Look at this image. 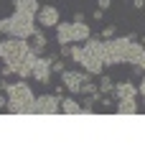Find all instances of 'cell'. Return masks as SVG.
<instances>
[{"label":"cell","mask_w":145,"mask_h":153,"mask_svg":"<svg viewBox=\"0 0 145 153\" xmlns=\"http://www.w3.org/2000/svg\"><path fill=\"white\" fill-rule=\"evenodd\" d=\"M102 51H104V66L132 64L135 74H143L145 71V46L138 44L135 36L102 38Z\"/></svg>","instance_id":"1"},{"label":"cell","mask_w":145,"mask_h":153,"mask_svg":"<svg viewBox=\"0 0 145 153\" xmlns=\"http://www.w3.org/2000/svg\"><path fill=\"white\" fill-rule=\"evenodd\" d=\"M69 56L89 74H102L104 69V51H102V38L89 36L84 46H69Z\"/></svg>","instance_id":"2"},{"label":"cell","mask_w":145,"mask_h":153,"mask_svg":"<svg viewBox=\"0 0 145 153\" xmlns=\"http://www.w3.org/2000/svg\"><path fill=\"white\" fill-rule=\"evenodd\" d=\"M0 89L8 92V112L10 115H33V105H36V97H33V89L26 84V79L21 82H5L0 79Z\"/></svg>","instance_id":"3"},{"label":"cell","mask_w":145,"mask_h":153,"mask_svg":"<svg viewBox=\"0 0 145 153\" xmlns=\"http://www.w3.org/2000/svg\"><path fill=\"white\" fill-rule=\"evenodd\" d=\"M31 54V44L28 38H13L8 36L5 41H0V59H3V74H16L21 69V64Z\"/></svg>","instance_id":"4"},{"label":"cell","mask_w":145,"mask_h":153,"mask_svg":"<svg viewBox=\"0 0 145 153\" xmlns=\"http://www.w3.org/2000/svg\"><path fill=\"white\" fill-rule=\"evenodd\" d=\"M0 26H3V33L13 38H31L33 31H36V13L28 10H13V16L0 18Z\"/></svg>","instance_id":"5"},{"label":"cell","mask_w":145,"mask_h":153,"mask_svg":"<svg viewBox=\"0 0 145 153\" xmlns=\"http://www.w3.org/2000/svg\"><path fill=\"white\" fill-rule=\"evenodd\" d=\"M56 41L59 46H69V44H84L92 36V28L84 21H71V23H56Z\"/></svg>","instance_id":"6"},{"label":"cell","mask_w":145,"mask_h":153,"mask_svg":"<svg viewBox=\"0 0 145 153\" xmlns=\"http://www.w3.org/2000/svg\"><path fill=\"white\" fill-rule=\"evenodd\" d=\"M89 71H84V69H79V71H74V69H64L61 71V82H64V87L69 89L71 94H81V87H84L87 82H89Z\"/></svg>","instance_id":"7"},{"label":"cell","mask_w":145,"mask_h":153,"mask_svg":"<svg viewBox=\"0 0 145 153\" xmlns=\"http://www.w3.org/2000/svg\"><path fill=\"white\" fill-rule=\"evenodd\" d=\"M61 107V94H41L36 97L33 115H56Z\"/></svg>","instance_id":"8"},{"label":"cell","mask_w":145,"mask_h":153,"mask_svg":"<svg viewBox=\"0 0 145 153\" xmlns=\"http://www.w3.org/2000/svg\"><path fill=\"white\" fill-rule=\"evenodd\" d=\"M54 59H59V56H38L36 59V66H33V79H36V82H41V84H48L51 82V74H54V71H51V64H54Z\"/></svg>","instance_id":"9"},{"label":"cell","mask_w":145,"mask_h":153,"mask_svg":"<svg viewBox=\"0 0 145 153\" xmlns=\"http://www.w3.org/2000/svg\"><path fill=\"white\" fill-rule=\"evenodd\" d=\"M59 21H61V16H59V8H56V5H41V8H38V13H36V26L48 28V26H56Z\"/></svg>","instance_id":"10"},{"label":"cell","mask_w":145,"mask_h":153,"mask_svg":"<svg viewBox=\"0 0 145 153\" xmlns=\"http://www.w3.org/2000/svg\"><path fill=\"white\" fill-rule=\"evenodd\" d=\"M112 92H115V97L117 100H125V97H138V87H135L132 82H117L112 87Z\"/></svg>","instance_id":"11"},{"label":"cell","mask_w":145,"mask_h":153,"mask_svg":"<svg viewBox=\"0 0 145 153\" xmlns=\"http://www.w3.org/2000/svg\"><path fill=\"white\" fill-rule=\"evenodd\" d=\"M117 115H135L138 112V97H125V100H117Z\"/></svg>","instance_id":"12"},{"label":"cell","mask_w":145,"mask_h":153,"mask_svg":"<svg viewBox=\"0 0 145 153\" xmlns=\"http://www.w3.org/2000/svg\"><path fill=\"white\" fill-rule=\"evenodd\" d=\"M36 59H38V54H36V51L31 49V54H28V59H26V61L21 64V69H18L16 74L21 76V79H28V76L33 74V66H36Z\"/></svg>","instance_id":"13"},{"label":"cell","mask_w":145,"mask_h":153,"mask_svg":"<svg viewBox=\"0 0 145 153\" xmlns=\"http://www.w3.org/2000/svg\"><path fill=\"white\" fill-rule=\"evenodd\" d=\"M59 112H64V115H81V105L76 102V100H71V97H64Z\"/></svg>","instance_id":"14"},{"label":"cell","mask_w":145,"mask_h":153,"mask_svg":"<svg viewBox=\"0 0 145 153\" xmlns=\"http://www.w3.org/2000/svg\"><path fill=\"white\" fill-rule=\"evenodd\" d=\"M31 38H33V46H31V49L36 51L38 56H41V51L46 49V44H48V41H46V36H43V33H41V31H38V28H36V31H33V36H31Z\"/></svg>","instance_id":"15"},{"label":"cell","mask_w":145,"mask_h":153,"mask_svg":"<svg viewBox=\"0 0 145 153\" xmlns=\"http://www.w3.org/2000/svg\"><path fill=\"white\" fill-rule=\"evenodd\" d=\"M99 76H102V79H99V84H97V89H99V92H102V94H107V92H112V87H115V82H112V79H109L107 74H99Z\"/></svg>","instance_id":"16"},{"label":"cell","mask_w":145,"mask_h":153,"mask_svg":"<svg viewBox=\"0 0 145 153\" xmlns=\"http://www.w3.org/2000/svg\"><path fill=\"white\" fill-rule=\"evenodd\" d=\"M112 36H115V26H107L102 31V38H112Z\"/></svg>","instance_id":"17"},{"label":"cell","mask_w":145,"mask_h":153,"mask_svg":"<svg viewBox=\"0 0 145 153\" xmlns=\"http://www.w3.org/2000/svg\"><path fill=\"white\" fill-rule=\"evenodd\" d=\"M97 5L102 8V10H107V8H109V5H112V0H99V3H97Z\"/></svg>","instance_id":"18"},{"label":"cell","mask_w":145,"mask_h":153,"mask_svg":"<svg viewBox=\"0 0 145 153\" xmlns=\"http://www.w3.org/2000/svg\"><path fill=\"white\" fill-rule=\"evenodd\" d=\"M138 94H143V102H145V76H143V82H140V87H138Z\"/></svg>","instance_id":"19"},{"label":"cell","mask_w":145,"mask_h":153,"mask_svg":"<svg viewBox=\"0 0 145 153\" xmlns=\"http://www.w3.org/2000/svg\"><path fill=\"white\" fill-rule=\"evenodd\" d=\"M102 13H104V10H102V8H97V10H94V13H92V18H94V21H102Z\"/></svg>","instance_id":"20"},{"label":"cell","mask_w":145,"mask_h":153,"mask_svg":"<svg viewBox=\"0 0 145 153\" xmlns=\"http://www.w3.org/2000/svg\"><path fill=\"white\" fill-rule=\"evenodd\" d=\"M132 5H135V8H138V10H143V8H145V0H135Z\"/></svg>","instance_id":"21"},{"label":"cell","mask_w":145,"mask_h":153,"mask_svg":"<svg viewBox=\"0 0 145 153\" xmlns=\"http://www.w3.org/2000/svg\"><path fill=\"white\" fill-rule=\"evenodd\" d=\"M8 107V97H3V94H0V110H5Z\"/></svg>","instance_id":"22"},{"label":"cell","mask_w":145,"mask_h":153,"mask_svg":"<svg viewBox=\"0 0 145 153\" xmlns=\"http://www.w3.org/2000/svg\"><path fill=\"white\" fill-rule=\"evenodd\" d=\"M143 46H145V36H143Z\"/></svg>","instance_id":"23"},{"label":"cell","mask_w":145,"mask_h":153,"mask_svg":"<svg viewBox=\"0 0 145 153\" xmlns=\"http://www.w3.org/2000/svg\"><path fill=\"white\" fill-rule=\"evenodd\" d=\"M0 33H3V26H0Z\"/></svg>","instance_id":"24"}]
</instances>
